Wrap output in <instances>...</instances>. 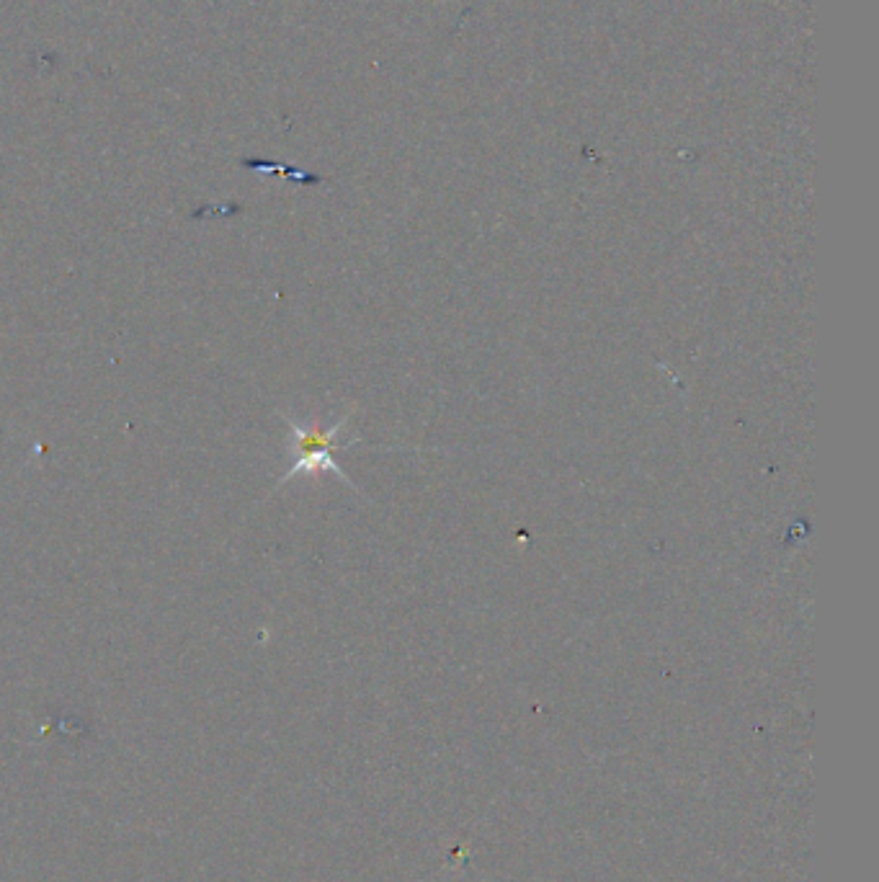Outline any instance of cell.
<instances>
[{
  "mask_svg": "<svg viewBox=\"0 0 879 882\" xmlns=\"http://www.w3.org/2000/svg\"><path fill=\"white\" fill-rule=\"evenodd\" d=\"M281 418L287 421L289 431H292L289 454L294 457V462H292V467H289V470L281 475L279 483H276V488H281L284 483H289V480H292L294 475H300V472L302 475L336 472L338 478H341L348 488H354V480L348 478L346 472H343V467L336 462V457H333V452H336V449H348L351 444H356V441H359V439H354V441H348V444L338 441V434L346 429L348 418H351V411H348L343 418H338V421L333 423L330 429H320V426H302L297 418L287 416V413H281Z\"/></svg>",
  "mask_w": 879,
  "mask_h": 882,
  "instance_id": "6da1fadb",
  "label": "cell"
}]
</instances>
